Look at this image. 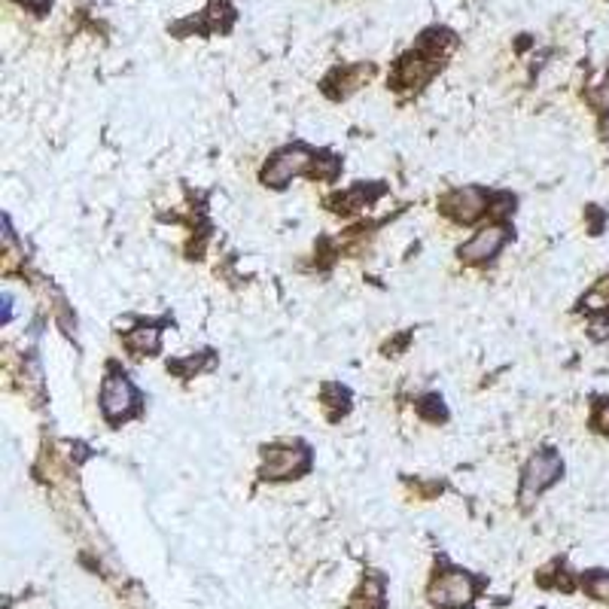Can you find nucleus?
I'll return each instance as SVG.
<instances>
[{"mask_svg": "<svg viewBox=\"0 0 609 609\" xmlns=\"http://www.w3.org/2000/svg\"><path fill=\"white\" fill-rule=\"evenodd\" d=\"M314 162H317V159L311 156L304 147H286V150H280V152H275V156L268 159L266 171H262V183H266V186L280 189V186H286L290 180L302 177V174H308Z\"/></svg>", "mask_w": 609, "mask_h": 609, "instance_id": "f257e3e1", "label": "nucleus"}, {"mask_svg": "<svg viewBox=\"0 0 609 609\" xmlns=\"http://www.w3.org/2000/svg\"><path fill=\"white\" fill-rule=\"evenodd\" d=\"M564 472V463L555 451H540L527 460L524 467V482H521V500L531 503L536 494H542L549 485H555Z\"/></svg>", "mask_w": 609, "mask_h": 609, "instance_id": "f03ea898", "label": "nucleus"}, {"mask_svg": "<svg viewBox=\"0 0 609 609\" xmlns=\"http://www.w3.org/2000/svg\"><path fill=\"white\" fill-rule=\"evenodd\" d=\"M308 469V451L302 445H271L266 448L262 478H293Z\"/></svg>", "mask_w": 609, "mask_h": 609, "instance_id": "7ed1b4c3", "label": "nucleus"}, {"mask_svg": "<svg viewBox=\"0 0 609 609\" xmlns=\"http://www.w3.org/2000/svg\"><path fill=\"white\" fill-rule=\"evenodd\" d=\"M138 394H134V384L125 375H107L101 387V408L110 421H123L125 414H132Z\"/></svg>", "mask_w": 609, "mask_h": 609, "instance_id": "20e7f679", "label": "nucleus"}, {"mask_svg": "<svg viewBox=\"0 0 609 609\" xmlns=\"http://www.w3.org/2000/svg\"><path fill=\"white\" fill-rule=\"evenodd\" d=\"M442 211L457 223H472L487 211V195L478 186H460L442 198Z\"/></svg>", "mask_w": 609, "mask_h": 609, "instance_id": "39448f33", "label": "nucleus"}, {"mask_svg": "<svg viewBox=\"0 0 609 609\" xmlns=\"http://www.w3.org/2000/svg\"><path fill=\"white\" fill-rule=\"evenodd\" d=\"M472 591H476V582H472L467 573H445V576H439V579L432 582L430 597H432V604H436V606L454 609V606L469 604Z\"/></svg>", "mask_w": 609, "mask_h": 609, "instance_id": "423d86ee", "label": "nucleus"}, {"mask_svg": "<svg viewBox=\"0 0 609 609\" xmlns=\"http://www.w3.org/2000/svg\"><path fill=\"white\" fill-rule=\"evenodd\" d=\"M506 238H509L506 226H485V229H478L476 235H472L469 241L460 247V259L463 262H487V259H494V256L503 250Z\"/></svg>", "mask_w": 609, "mask_h": 609, "instance_id": "0eeeda50", "label": "nucleus"}, {"mask_svg": "<svg viewBox=\"0 0 609 609\" xmlns=\"http://www.w3.org/2000/svg\"><path fill=\"white\" fill-rule=\"evenodd\" d=\"M439 68V55L436 52H408L399 59V68H396V83L403 86V89H414V86L427 83V79L436 74Z\"/></svg>", "mask_w": 609, "mask_h": 609, "instance_id": "6e6552de", "label": "nucleus"}, {"mask_svg": "<svg viewBox=\"0 0 609 609\" xmlns=\"http://www.w3.org/2000/svg\"><path fill=\"white\" fill-rule=\"evenodd\" d=\"M125 344L134 357H147V354H156L159 350L162 335H159V330H152V326H138V330H132L125 335Z\"/></svg>", "mask_w": 609, "mask_h": 609, "instance_id": "1a4fd4ad", "label": "nucleus"}, {"mask_svg": "<svg viewBox=\"0 0 609 609\" xmlns=\"http://www.w3.org/2000/svg\"><path fill=\"white\" fill-rule=\"evenodd\" d=\"M582 308L591 314H609V277H600L582 299Z\"/></svg>", "mask_w": 609, "mask_h": 609, "instance_id": "9d476101", "label": "nucleus"}, {"mask_svg": "<svg viewBox=\"0 0 609 609\" xmlns=\"http://www.w3.org/2000/svg\"><path fill=\"white\" fill-rule=\"evenodd\" d=\"M588 591H591V597L609 600V573H595V576H588Z\"/></svg>", "mask_w": 609, "mask_h": 609, "instance_id": "9b49d317", "label": "nucleus"}, {"mask_svg": "<svg viewBox=\"0 0 609 609\" xmlns=\"http://www.w3.org/2000/svg\"><path fill=\"white\" fill-rule=\"evenodd\" d=\"M588 101L595 104L597 110H604V114H609V77H606L600 86H595V89L588 92Z\"/></svg>", "mask_w": 609, "mask_h": 609, "instance_id": "f8f14e48", "label": "nucleus"}, {"mask_svg": "<svg viewBox=\"0 0 609 609\" xmlns=\"http://www.w3.org/2000/svg\"><path fill=\"white\" fill-rule=\"evenodd\" d=\"M595 427L597 430H604V432H609V403H604L597 408V414H595Z\"/></svg>", "mask_w": 609, "mask_h": 609, "instance_id": "ddd939ff", "label": "nucleus"}, {"mask_svg": "<svg viewBox=\"0 0 609 609\" xmlns=\"http://www.w3.org/2000/svg\"><path fill=\"white\" fill-rule=\"evenodd\" d=\"M10 317H13V295L6 293L4 295V320H10Z\"/></svg>", "mask_w": 609, "mask_h": 609, "instance_id": "4468645a", "label": "nucleus"}, {"mask_svg": "<svg viewBox=\"0 0 609 609\" xmlns=\"http://www.w3.org/2000/svg\"><path fill=\"white\" fill-rule=\"evenodd\" d=\"M28 4H34V6H43V4H46V0H28Z\"/></svg>", "mask_w": 609, "mask_h": 609, "instance_id": "2eb2a0df", "label": "nucleus"}]
</instances>
